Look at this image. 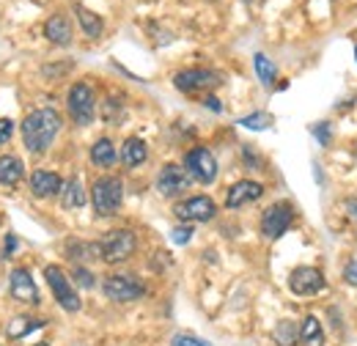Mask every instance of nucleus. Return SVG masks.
I'll use <instances>...</instances> for the list:
<instances>
[{"label":"nucleus","mask_w":357,"mask_h":346,"mask_svg":"<svg viewBox=\"0 0 357 346\" xmlns=\"http://www.w3.org/2000/svg\"><path fill=\"white\" fill-rule=\"evenodd\" d=\"M61 132V113L52 107H39L22 121V140L31 154H45Z\"/></svg>","instance_id":"f257e3e1"},{"label":"nucleus","mask_w":357,"mask_h":346,"mask_svg":"<svg viewBox=\"0 0 357 346\" xmlns=\"http://www.w3.org/2000/svg\"><path fill=\"white\" fill-rule=\"evenodd\" d=\"M121 201H124V184H121V179L102 176V179L93 181V187H91V204H93V212L99 217L116 215L119 206H121Z\"/></svg>","instance_id":"f03ea898"},{"label":"nucleus","mask_w":357,"mask_h":346,"mask_svg":"<svg viewBox=\"0 0 357 346\" xmlns=\"http://www.w3.org/2000/svg\"><path fill=\"white\" fill-rule=\"evenodd\" d=\"M135 248H137V239H135L132 231L119 228V231L105 234V239L99 242V259L107 261V264H121L132 256Z\"/></svg>","instance_id":"7ed1b4c3"},{"label":"nucleus","mask_w":357,"mask_h":346,"mask_svg":"<svg viewBox=\"0 0 357 346\" xmlns=\"http://www.w3.org/2000/svg\"><path fill=\"white\" fill-rule=\"evenodd\" d=\"M45 280L47 286H50V292H52V297H55V303L61 305L63 310H69V313L80 310V297H77L72 280L66 278V272L61 266H55V264L45 266Z\"/></svg>","instance_id":"20e7f679"},{"label":"nucleus","mask_w":357,"mask_h":346,"mask_svg":"<svg viewBox=\"0 0 357 346\" xmlns=\"http://www.w3.org/2000/svg\"><path fill=\"white\" fill-rule=\"evenodd\" d=\"M66 105H69V113H72L75 124H80V127H89L93 116H96V96H93V88L89 83H75L69 88Z\"/></svg>","instance_id":"39448f33"},{"label":"nucleus","mask_w":357,"mask_h":346,"mask_svg":"<svg viewBox=\"0 0 357 346\" xmlns=\"http://www.w3.org/2000/svg\"><path fill=\"white\" fill-rule=\"evenodd\" d=\"M184 171L201 184H212L218 179V160L206 146H195L184 157Z\"/></svg>","instance_id":"423d86ee"},{"label":"nucleus","mask_w":357,"mask_h":346,"mask_svg":"<svg viewBox=\"0 0 357 346\" xmlns=\"http://www.w3.org/2000/svg\"><path fill=\"white\" fill-rule=\"evenodd\" d=\"M102 292L113 303H132V300H140L146 294L143 283L135 280L132 275H110V278H105Z\"/></svg>","instance_id":"0eeeda50"},{"label":"nucleus","mask_w":357,"mask_h":346,"mask_svg":"<svg viewBox=\"0 0 357 346\" xmlns=\"http://www.w3.org/2000/svg\"><path fill=\"white\" fill-rule=\"evenodd\" d=\"M223 83V77L212 69H184L174 77V86L184 93H198V91H212Z\"/></svg>","instance_id":"6e6552de"},{"label":"nucleus","mask_w":357,"mask_h":346,"mask_svg":"<svg viewBox=\"0 0 357 346\" xmlns=\"http://www.w3.org/2000/svg\"><path fill=\"white\" fill-rule=\"evenodd\" d=\"M174 215L181 220V223H206L218 215V206L209 195H195V198H187L174 206Z\"/></svg>","instance_id":"1a4fd4ad"},{"label":"nucleus","mask_w":357,"mask_h":346,"mask_svg":"<svg viewBox=\"0 0 357 346\" xmlns=\"http://www.w3.org/2000/svg\"><path fill=\"white\" fill-rule=\"evenodd\" d=\"M291 220H294V209H291V204H272L267 212L261 215V234L267 236V239H280L286 231H289V225H291Z\"/></svg>","instance_id":"9d476101"},{"label":"nucleus","mask_w":357,"mask_h":346,"mask_svg":"<svg viewBox=\"0 0 357 346\" xmlns=\"http://www.w3.org/2000/svg\"><path fill=\"white\" fill-rule=\"evenodd\" d=\"M324 286H327V280H324V275L316 266H297L289 275V289L297 297H313V294L324 292Z\"/></svg>","instance_id":"9b49d317"},{"label":"nucleus","mask_w":357,"mask_h":346,"mask_svg":"<svg viewBox=\"0 0 357 346\" xmlns=\"http://www.w3.org/2000/svg\"><path fill=\"white\" fill-rule=\"evenodd\" d=\"M192 184V176L184 171L181 165H165L160 176H157V190L165 195V198H176L181 193H187Z\"/></svg>","instance_id":"f8f14e48"},{"label":"nucleus","mask_w":357,"mask_h":346,"mask_svg":"<svg viewBox=\"0 0 357 346\" xmlns=\"http://www.w3.org/2000/svg\"><path fill=\"white\" fill-rule=\"evenodd\" d=\"M8 292H11V297H14L17 303L39 305V289H36V283H33L31 269L17 266V269L11 272V278H8Z\"/></svg>","instance_id":"ddd939ff"},{"label":"nucleus","mask_w":357,"mask_h":346,"mask_svg":"<svg viewBox=\"0 0 357 346\" xmlns=\"http://www.w3.org/2000/svg\"><path fill=\"white\" fill-rule=\"evenodd\" d=\"M261 195H264V187H261L259 181L242 179V181H236V184L228 190V195H225V206H228V209H239V206H245V204L259 201Z\"/></svg>","instance_id":"4468645a"},{"label":"nucleus","mask_w":357,"mask_h":346,"mask_svg":"<svg viewBox=\"0 0 357 346\" xmlns=\"http://www.w3.org/2000/svg\"><path fill=\"white\" fill-rule=\"evenodd\" d=\"M31 190L36 198H50V195H58L63 190V181L52 171H33L31 173Z\"/></svg>","instance_id":"2eb2a0df"},{"label":"nucleus","mask_w":357,"mask_h":346,"mask_svg":"<svg viewBox=\"0 0 357 346\" xmlns=\"http://www.w3.org/2000/svg\"><path fill=\"white\" fill-rule=\"evenodd\" d=\"M45 36L52 44H58V47L72 44V25H69V20L63 14H52L45 25Z\"/></svg>","instance_id":"dca6fc26"},{"label":"nucleus","mask_w":357,"mask_h":346,"mask_svg":"<svg viewBox=\"0 0 357 346\" xmlns=\"http://www.w3.org/2000/svg\"><path fill=\"white\" fill-rule=\"evenodd\" d=\"M22 176H25V165H22L20 157H14V154H3L0 157V184L14 187V184L22 181Z\"/></svg>","instance_id":"f3484780"},{"label":"nucleus","mask_w":357,"mask_h":346,"mask_svg":"<svg viewBox=\"0 0 357 346\" xmlns=\"http://www.w3.org/2000/svg\"><path fill=\"white\" fill-rule=\"evenodd\" d=\"M146 160H149L146 143H143L140 137H127L124 146H121V163H124L127 168H137V165H143Z\"/></svg>","instance_id":"a211bd4d"},{"label":"nucleus","mask_w":357,"mask_h":346,"mask_svg":"<svg viewBox=\"0 0 357 346\" xmlns=\"http://www.w3.org/2000/svg\"><path fill=\"white\" fill-rule=\"evenodd\" d=\"M61 204H63L66 209H80V206H86V187H83L80 176H72V179L63 184V190H61Z\"/></svg>","instance_id":"6ab92c4d"},{"label":"nucleus","mask_w":357,"mask_h":346,"mask_svg":"<svg viewBox=\"0 0 357 346\" xmlns=\"http://www.w3.org/2000/svg\"><path fill=\"white\" fill-rule=\"evenodd\" d=\"M116 160H119V151H116V146L107 137H102V140L93 143V149H91V163L93 165L110 168V165H116Z\"/></svg>","instance_id":"aec40b11"},{"label":"nucleus","mask_w":357,"mask_h":346,"mask_svg":"<svg viewBox=\"0 0 357 346\" xmlns=\"http://www.w3.org/2000/svg\"><path fill=\"white\" fill-rule=\"evenodd\" d=\"M75 14H77V22H80V28L86 31L89 39H99V36H102L105 22H102L99 14H93L91 8H83V6H75Z\"/></svg>","instance_id":"412c9836"},{"label":"nucleus","mask_w":357,"mask_h":346,"mask_svg":"<svg viewBox=\"0 0 357 346\" xmlns=\"http://www.w3.org/2000/svg\"><path fill=\"white\" fill-rule=\"evenodd\" d=\"M300 341L305 346H324V327L316 316H305L300 324Z\"/></svg>","instance_id":"4be33fe9"},{"label":"nucleus","mask_w":357,"mask_h":346,"mask_svg":"<svg viewBox=\"0 0 357 346\" xmlns=\"http://www.w3.org/2000/svg\"><path fill=\"white\" fill-rule=\"evenodd\" d=\"M45 324H47L45 319H28V316H20V319H14V322L8 324V338H22L25 333L39 330V327H45Z\"/></svg>","instance_id":"5701e85b"},{"label":"nucleus","mask_w":357,"mask_h":346,"mask_svg":"<svg viewBox=\"0 0 357 346\" xmlns=\"http://www.w3.org/2000/svg\"><path fill=\"white\" fill-rule=\"evenodd\" d=\"M272 336H275L278 346H294V341H300V327L294 322H280Z\"/></svg>","instance_id":"b1692460"},{"label":"nucleus","mask_w":357,"mask_h":346,"mask_svg":"<svg viewBox=\"0 0 357 346\" xmlns=\"http://www.w3.org/2000/svg\"><path fill=\"white\" fill-rule=\"evenodd\" d=\"M253 66H256V75H259V80L264 83V86H272L275 83V63L269 61L264 52H256V58H253Z\"/></svg>","instance_id":"393cba45"},{"label":"nucleus","mask_w":357,"mask_h":346,"mask_svg":"<svg viewBox=\"0 0 357 346\" xmlns=\"http://www.w3.org/2000/svg\"><path fill=\"white\" fill-rule=\"evenodd\" d=\"M239 127H245V130H267V127H272V116H269V113L245 116V119L239 121Z\"/></svg>","instance_id":"a878e982"},{"label":"nucleus","mask_w":357,"mask_h":346,"mask_svg":"<svg viewBox=\"0 0 357 346\" xmlns=\"http://www.w3.org/2000/svg\"><path fill=\"white\" fill-rule=\"evenodd\" d=\"M190 236H192V225H178V228L171 231V239H174L176 245H187Z\"/></svg>","instance_id":"bb28decb"},{"label":"nucleus","mask_w":357,"mask_h":346,"mask_svg":"<svg viewBox=\"0 0 357 346\" xmlns=\"http://www.w3.org/2000/svg\"><path fill=\"white\" fill-rule=\"evenodd\" d=\"M174 346H212V344L204 341V338H195V336H176Z\"/></svg>","instance_id":"cd10ccee"},{"label":"nucleus","mask_w":357,"mask_h":346,"mask_svg":"<svg viewBox=\"0 0 357 346\" xmlns=\"http://www.w3.org/2000/svg\"><path fill=\"white\" fill-rule=\"evenodd\" d=\"M75 280H77L83 289H91V286H93V275H91L89 269H83V266H75Z\"/></svg>","instance_id":"c85d7f7f"},{"label":"nucleus","mask_w":357,"mask_h":346,"mask_svg":"<svg viewBox=\"0 0 357 346\" xmlns=\"http://www.w3.org/2000/svg\"><path fill=\"white\" fill-rule=\"evenodd\" d=\"M11 135H14V121L11 119H0V146L8 143Z\"/></svg>","instance_id":"c756f323"},{"label":"nucleus","mask_w":357,"mask_h":346,"mask_svg":"<svg viewBox=\"0 0 357 346\" xmlns=\"http://www.w3.org/2000/svg\"><path fill=\"white\" fill-rule=\"evenodd\" d=\"M344 278H347V283L357 286V259L347 264V269H344Z\"/></svg>","instance_id":"7c9ffc66"},{"label":"nucleus","mask_w":357,"mask_h":346,"mask_svg":"<svg viewBox=\"0 0 357 346\" xmlns=\"http://www.w3.org/2000/svg\"><path fill=\"white\" fill-rule=\"evenodd\" d=\"M313 135L319 137V143H327V140H330V124H316V127H313Z\"/></svg>","instance_id":"2f4dec72"},{"label":"nucleus","mask_w":357,"mask_h":346,"mask_svg":"<svg viewBox=\"0 0 357 346\" xmlns=\"http://www.w3.org/2000/svg\"><path fill=\"white\" fill-rule=\"evenodd\" d=\"M14 248H17V236H14V234H8V236H6V245H3V256L8 259V256L14 253Z\"/></svg>","instance_id":"473e14b6"},{"label":"nucleus","mask_w":357,"mask_h":346,"mask_svg":"<svg viewBox=\"0 0 357 346\" xmlns=\"http://www.w3.org/2000/svg\"><path fill=\"white\" fill-rule=\"evenodd\" d=\"M204 105H206L209 110H215V113H220V110H223V105H220V99H215V96H206V99H204Z\"/></svg>","instance_id":"72a5a7b5"},{"label":"nucleus","mask_w":357,"mask_h":346,"mask_svg":"<svg viewBox=\"0 0 357 346\" xmlns=\"http://www.w3.org/2000/svg\"><path fill=\"white\" fill-rule=\"evenodd\" d=\"M347 215L357 223V198H349V201H347Z\"/></svg>","instance_id":"f704fd0d"},{"label":"nucleus","mask_w":357,"mask_h":346,"mask_svg":"<svg viewBox=\"0 0 357 346\" xmlns=\"http://www.w3.org/2000/svg\"><path fill=\"white\" fill-rule=\"evenodd\" d=\"M355 160H357V146H355Z\"/></svg>","instance_id":"c9c22d12"},{"label":"nucleus","mask_w":357,"mask_h":346,"mask_svg":"<svg viewBox=\"0 0 357 346\" xmlns=\"http://www.w3.org/2000/svg\"><path fill=\"white\" fill-rule=\"evenodd\" d=\"M33 346H47V344H33Z\"/></svg>","instance_id":"e433bc0d"},{"label":"nucleus","mask_w":357,"mask_h":346,"mask_svg":"<svg viewBox=\"0 0 357 346\" xmlns=\"http://www.w3.org/2000/svg\"><path fill=\"white\" fill-rule=\"evenodd\" d=\"M355 58H357V47H355Z\"/></svg>","instance_id":"4c0bfd02"}]
</instances>
